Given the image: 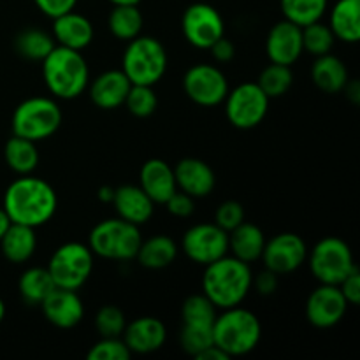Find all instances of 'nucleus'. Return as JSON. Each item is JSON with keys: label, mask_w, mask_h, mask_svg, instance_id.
Returning a JSON list of instances; mask_svg holds the SVG:
<instances>
[{"label": "nucleus", "mask_w": 360, "mask_h": 360, "mask_svg": "<svg viewBox=\"0 0 360 360\" xmlns=\"http://www.w3.org/2000/svg\"><path fill=\"white\" fill-rule=\"evenodd\" d=\"M195 359L197 360H229L231 357H229L224 350H220L217 345H213V347H210V348H206L204 352H200Z\"/></svg>", "instance_id": "47"}, {"label": "nucleus", "mask_w": 360, "mask_h": 360, "mask_svg": "<svg viewBox=\"0 0 360 360\" xmlns=\"http://www.w3.org/2000/svg\"><path fill=\"white\" fill-rule=\"evenodd\" d=\"M338 287H340L341 294L345 295L348 304L352 306L360 304V273L357 267H355V269L352 271V273L348 274V276L345 278Z\"/></svg>", "instance_id": "43"}, {"label": "nucleus", "mask_w": 360, "mask_h": 360, "mask_svg": "<svg viewBox=\"0 0 360 360\" xmlns=\"http://www.w3.org/2000/svg\"><path fill=\"white\" fill-rule=\"evenodd\" d=\"M125 105L130 115L137 116V118H148V116L153 115L158 108V98L153 91V86L132 84L129 94H127Z\"/></svg>", "instance_id": "37"}, {"label": "nucleus", "mask_w": 360, "mask_h": 360, "mask_svg": "<svg viewBox=\"0 0 360 360\" xmlns=\"http://www.w3.org/2000/svg\"><path fill=\"white\" fill-rule=\"evenodd\" d=\"M210 51L218 63H227L236 56V46L234 42L229 41L225 35H221L218 41H214L213 44L210 46Z\"/></svg>", "instance_id": "46"}, {"label": "nucleus", "mask_w": 360, "mask_h": 360, "mask_svg": "<svg viewBox=\"0 0 360 360\" xmlns=\"http://www.w3.org/2000/svg\"><path fill=\"white\" fill-rule=\"evenodd\" d=\"M44 319L58 329H72L83 320L84 306L76 290L56 287L41 302Z\"/></svg>", "instance_id": "17"}, {"label": "nucleus", "mask_w": 360, "mask_h": 360, "mask_svg": "<svg viewBox=\"0 0 360 360\" xmlns=\"http://www.w3.org/2000/svg\"><path fill=\"white\" fill-rule=\"evenodd\" d=\"M0 248H2L4 257L13 264H23L30 260L37 248V236H35L34 227L11 221L9 229L0 239Z\"/></svg>", "instance_id": "24"}, {"label": "nucleus", "mask_w": 360, "mask_h": 360, "mask_svg": "<svg viewBox=\"0 0 360 360\" xmlns=\"http://www.w3.org/2000/svg\"><path fill=\"white\" fill-rule=\"evenodd\" d=\"M55 48V39L41 28H27L16 37V51L27 60H44Z\"/></svg>", "instance_id": "33"}, {"label": "nucleus", "mask_w": 360, "mask_h": 360, "mask_svg": "<svg viewBox=\"0 0 360 360\" xmlns=\"http://www.w3.org/2000/svg\"><path fill=\"white\" fill-rule=\"evenodd\" d=\"M243 221H245V207L238 200H225L214 213V224L225 232L234 231Z\"/></svg>", "instance_id": "41"}, {"label": "nucleus", "mask_w": 360, "mask_h": 360, "mask_svg": "<svg viewBox=\"0 0 360 360\" xmlns=\"http://www.w3.org/2000/svg\"><path fill=\"white\" fill-rule=\"evenodd\" d=\"M4 158L6 164L18 174L25 176L35 171L39 164V151L35 143L25 137L13 136L4 148Z\"/></svg>", "instance_id": "30"}, {"label": "nucleus", "mask_w": 360, "mask_h": 360, "mask_svg": "<svg viewBox=\"0 0 360 360\" xmlns=\"http://www.w3.org/2000/svg\"><path fill=\"white\" fill-rule=\"evenodd\" d=\"M132 352L122 338H102L88 352V360H129Z\"/></svg>", "instance_id": "40"}, {"label": "nucleus", "mask_w": 360, "mask_h": 360, "mask_svg": "<svg viewBox=\"0 0 360 360\" xmlns=\"http://www.w3.org/2000/svg\"><path fill=\"white\" fill-rule=\"evenodd\" d=\"M132 83L125 76L122 69L120 70H105L101 76L94 79L90 86V98L98 109H111L120 108L125 104L127 94H129Z\"/></svg>", "instance_id": "21"}, {"label": "nucleus", "mask_w": 360, "mask_h": 360, "mask_svg": "<svg viewBox=\"0 0 360 360\" xmlns=\"http://www.w3.org/2000/svg\"><path fill=\"white\" fill-rule=\"evenodd\" d=\"M9 225H11L9 217H7V213L4 211V207H0V239H2V236L6 234V231L9 229Z\"/></svg>", "instance_id": "50"}, {"label": "nucleus", "mask_w": 360, "mask_h": 360, "mask_svg": "<svg viewBox=\"0 0 360 360\" xmlns=\"http://www.w3.org/2000/svg\"><path fill=\"white\" fill-rule=\"evenodd\" d=\"M176 186L190 197H206L213 192L217 178L210 165L199 158H183L174 167Z\"/></svg>", "instance_id": "19"}, {"label": "nucleus", "mask_w": 360, "mask_h": 360, "mask_svg": "<svg viewBox=\"0 0 360 360\" xmlns=\"http://www.w3.org/2000/svg\"><path fill=\"white\" fill-rule=\"evenodd\" d=\"M181 248L192 262L206 267L207 264L227 255L229 232L217 224L193 225L183 236Z\"/></svg>", "instance_id": "13"}, {"label": "nucleus", "mask_w": 360, "mask_h": 360, "mask_svg": "<svg viewBox=\"0 0 360 360\" xmlns=\"http://www.w3.org/2000/svg\"><path fill=\"white\" fill-rule=\"evenodd\" d=\"M116 213L125 221L134 225H143L153 217L155 202L144 193L141 186L136 185H123L115 188V197H112Z\"/></svg>", "instance_id": "23"}, {"label": "nucleus", "mask_w": 360, "mask_h": 360, "mask_svg": "<svg viewBox=\"0 0 360 360\" xmlns=\"http://www.w3.org/2000/svg\"><path fill=\"white\" fill-rule=\"evenodd\" d=\"M269 101L257 83H243L229 90L225 97V116L236 129L250 130L264 122L269 111Z\"/></svg>", "instance_id": "10"}, {"label": "nucleus", "mask_w": 360, "mask_h": 360, "mask_svg": "<svg viewBox=\"0 0 360 360\" xmlns=\"http://www.w3.org/2000/svg\"><path fill=\"white\" fill-rule=\"evenodd\" d=\"M181 30L190 44L199 49H210L225 34V23L218 9L206 2H195L183 13Z\"/></svg>", "instance_id": "12"}, {"label": "nucleus", "mask_w": 360, "mask_h": 360, "mask_svg": "<svg viewBox=\"0 0 360 360\" xmlns=\"http://www.w3.org/2000/svg\"><path fill=\"white\" fill-rule=\"evenodd\" d=\"M183 90L197 105L214 108L227 97L229 81L217 65L197 63L186 70L183 77Z\"/></svg>", "instance_id": "11"}, {"label": "nucleus", "mask_w": 360, "mask_h": 360, "mask_svg": "<svg viewBox=\"0 0 360 360\" xmlns=\"http://www.w3.org/2000/svg\"><path fill=\"white\" fill-rule=\"evenodd\" d=\"M139 225L122 218H111L95 225L90 232V250L109 260H132L141 248Z\"/></svg>", "instance_id": "6"}, {"label": "nucleus", "mask_w": 360, "mask_h": 360, "mask_svg": "<svg viewBox=\"0 0 360 360\" xmlns=\"http://www.w3.org/2000/svg\"><path fill=\"white\" fill-rule=\"evenodd\" d=\"M165 206H167L169 213H171L172 217H178V218L190 217V214L193 213V210H195L193 197H190L188 193L181 192V190H179V192L176 190V192L169 197V200L165 202Z\"/></svg>", "instance_id": "42"}, {"label": "nucleus", "mask_w": 360, "mask_h": 360, "mask_svg": "<svg viewBox=\"0 0 360 360\" xmlns=\"http://www.w3.org/2000/svg\"><path fill=\"white\" fill-rule=\"evenodd\" d=\"M183 323L192 326H213L217 320V306L206 295H190L181 308Z\"/></svg>", "instance_id": "36"}, {"label": "nucleus", "mask_w": 360, "mask_h": 360, "mask_svg": "<svg viewBox=\"0 0 360 360\" xmlns=\"http://www.w3.org/2000/svg\"><path fill=\"white\" fill-rule=\"evenodd\" d=\"M141 188L155 204H165L169 197L178 190L174 169L160 158H150L144 162L139 172Z\"/></svg>", "instance_id": "20"}, {"label": "nucleus", "mask_w": 360, "mask_h": 360, "mask_svg": "<svg viewBox=\"0 0 360 360\" xmlns=\"http://www.w3.org/2000/svg\"><path fill=\"white\" fill-rule=\"evenodd\" d=\"M266 238H264L262 229L255 224L243 221L241 225L229 232V250H232L236 259L250 264L255 262L262 257Z\"/></svg>", "instance_id": "25"}, {"label": "nucleus", "mask_w": 360, "mask_h": 360, "mask_svg": "<svg viewBox=\"0 0 360 360\" xmlns=\"http://www.w3.org/2000/svg\"><path fill=\"white\" fill-rule=\"evenodd\" d=\"M354 253L340 238H326L309 253V271L326 285H340L355 269Z\"/></svg>", "instance_id": "9"}, {"label": "nucleus", "mask_w": 360, "mask_h": 360, "mask_svg": "<svg viewBox=\"0 0 360 360\" xmlns=\"http://www.w3.org/2000/svg\"><path fill=\"white\" fill-rule=\"evenodd\" d=\"M179 343L181 348L192 357H197L200 352L213 347V326H192V323H183L181 334H179Z\"/></svg>", "instance_id": "38"}, {"label": "nucleus", "mask_w": 360, "mask_h": 360, "mask_svg": "<svg viewBox=\"0 0 360 360\" xmlns=\"http://www.w3.org/2000/svg\"><path fill=\"white\" fill-rule=\"evenodd\" d=\"M343 91L347 94V97L350 98L354 104H360V83L357 79H348L347 84H345Z\"/></svg>", "instance_id": "48"}, {"label": "nucleus", "mask_w": 360, "mask_h": 360, "mask_svg": "<svg viewBox=\"0 0 360 360\" xmlns=\"http://www.w3.org/2000/svg\"><path fill=\"white\" fill-rule=\"evenodd\" d=\"M252 269L236 257H221L207 264L202 276V292L217 309L239 306L252 288Z\"/></svg>", "instance_id": "2"}, {"label": "nucleus", "mask_w": 360, "mask_h": 360, "mask_svg": "<svg viewBox=\"0 0 360 360\" xmlns=\"http://www.w3.org/2000/svg\"><path fill=\"white\" fill-rule=\"evenodd\" d=\"M2 207L13 224L35 229L55 217L58 199L48 181L25 174L7 186Z\"/></svg>", "instance_id": "1"}, {"label": "nucleus", "mask_w": 360, "mask_h": 360, "mask_svg": "<svg viewBox=\"0 0 360 360\" xmlns=\"http://www.w3.org/2000/svg\"><path fill=\"white\" fill-rule=\"evenodd\" d=\"M267 56L273 63L288 65L295 63L302 55V27L288 20L273 25L266 39Z\"/></svg>", "instance_id": "16"}, {"label": "nucleus", "mask_w": 360, "mask_h": 360, "mask_svg": "<svg viewBox=\"0 0 360 360\" xmlns=\"http://www.w3.org/2000/svg\"><path fill=\"white\" fill-rule=\"evenodd\" d=\"M122 70L132 84L153 86L167 70V51L164 44L150 35L134 37L123 53Z\"/></svg>", "instance_id": "5"}, {"label": "nucleus", "mask_w": 360, "mask_h": 360, "mask_svg": "<svg viewBox=\"0 0 360 360\" xmlns=\"http://www.w3.org/2000/svg\"><path fill=\"white\" fill-rule=\"evenodd\" d=\"M257 84L262 88V91L269 98L281 97L294 84V72H292V69L288 65H280V63L271 62V65H267L260 72Z\"/></svg>", "instance_id": "34"}, {"label": "nucleus", "mask_w": 360, "mask_h": 360, "mask_svg": "<svg viewBox=\"0 0 360 360\" xmlns=\"http://www.w3.org/2000/svg\"><path fill=\"white\" fill-rule=\"evenodd\" d=\"M280 6L285 20L299 27H306L322 20L329 0H280Z\"/></svg>", "instance_id": "32"}, {"label": "nucleus", "mask_w": 360, "mask_h": 360, "mask_svg": "<svg viewBox=\"0 0 360 360\" xmlns=\"http://www.w3.org/2000/svg\"><path fill=\"white\" fill-rule=\"evenodd\" d=\"M311 79L323 94H340L348 81V69L343 60L327 53L316 56L311 67Z\"/></svg>", "instance_id": "26"}, {"label": "nucleus", "mask_w": 360, "mask_h": 360, "mask_svg": "<svg viewBox=\"0 0 360 360\" xmlns=\"http://www.w3.org/2000/svg\"><path fill=\"white\" fill-rule=\"evenodd\" d=\"M55 281L48 267H30L21 274L18 290L28 306H41V302L55 290Z\"/></svg>", "instance_id": "29"}, {"label": "nucleus", "mask_w": 360, "mask_h": 360, "mask_svg": "<svg viewBox=\"0 0 360 360\" xmlns=\"http://www.w3.org/2000/svg\"><path fill=\"white\" fill-rule=\"evenodd\" d=\"M348 302L338 285L322 283L309 294L306 302V316L316 329L338 326L347 315Z\"/></svg>", "instance_id": "15"}, {"label": "nucleus", "mask_w": 360, "mask_h": 360, "mask_svg": "<svg viewBox=\"0 0 360 360\" xmlns=\"http://www.w3.org/2000/svg\"><path fill=\"white\" fill-rule=\"evenodd\" d=\"M262 338V326L255 313L234 306L224 309L213 323V341L229 357H241L255 350Z\"/></svg>", "instance_id": "4"}, {"label": "nucleus", "mask_w": 360, "mask_h": 360, "mask_svg": "<svg viewBox=\"0 0 360 360\" xmlns=\"http://www.w3.org/2000/svg\"><path fill=\"white\" fill-rule=\"evenodd\" d=\"M62 109L53 98L32 97L21 102L13 115V136L34 143L51 137L62 125Z\"/></svg>", "instance_id": "7"}, {"label": "nucleus", "mask_w": 360, "mask_h": 360, "mask_svg": "<svg viewBox=\"0 0 360 360\" xmlns=\"http://www.w3.org/2000/svg\"><path fill=\"white\" fill-rule=\"evenodd\" d=\"M55 287L79 290L94 271V252L81 243H65L58 246L48 264Z\"/></svg>", "instance_id": "8"}, {"label": "nucleus", "mask_w": 360, "mask_h": 360, "mask_svg": "<svg viewBox=\"0 0 360 360\" xmlns=\"http://www.w3.org/2000/svg\"><path fill=\"white\" fill-rule=\"evenodd\" d=\"M112 197H115V188H111V186H102L98 190V199L102 202H112Z\"/></svg>", "instance_id": "49"}, {"label": "nucleus", "mask_w": 360, "mask_h": 360, "mask_svg": "<svg viewBox=\"0 0 360 360\" xmlns=\"http://www.w3.org/2000/svg\"><path fill=\"white\" fill-rule=\"evenodd\" d=\"M330 30L340 41L355 44L360 41V0H338L330 13Z\"/></svg>", "instance_id": "27"}, {"label": "nucleus", "mask_w": 360, "mask_h": 360, "mask_svg": "<svg viewBox=\"0 0 360 360\" xmlns=\"http://www.w3.org/2000/svg\"><path fill=\"white\" fill-rule=\"evenodd\" d=\"M178 246L169 236H153L148 241L141 243L136 259L146 269H164L176 260Z\"/></svg>", "instance_id": "28"}, {"label": "nucleus", "mask_w": 360, "mask_h": 360, "mask_svg": "<svg viewBox=\"0 0 360 360\" xmlns=\"http://www.w3.org/2000/svg\"><path fill=\"white\" fill-rule=\"evenodd\" d=\"M42 77L55 97L70 101L86 90L90 70L81 51L65 46H55L42 60Z\"/></svg>", "instance_id": "3"}, {"label": "nucleus", "mask_w": 360, "mask_h": 360, "mask_svg": "<svg viewBox=\"0 0 360 360\" xmlns=\"http://www.w3.org/2000/svg\"><path fill=\"white\" fill-rule=\"evenodd\" d=\"M4 316H6V304H4V301L0 299V322L4 320Z\"/></svg>", "instance_id": "52"}, {"label": "nucleus", "mask_w": 360, "mask_h": 360, "mask_svg": "<svg viewBox=\"0 0 360 360\" xmlns=\"http://www.w3.org/2000/svg\"><path fill=\"white\" fill-rule=\"evenodd\" d=\"M109 30L120 41H132L143 30V14L137 6H115L109 14Z\"/></svg>", "instance_id": "31"}, {"label": "nucleus", "mask_w": 360, "mask_h": 360, "mask_svg": "<svg viewBox=\"0 0 360 360\" xmlns=\"http://www.w3.org/2000/svg\"><path fill=\"white\" fill-rule=\"evenodd\" d=\"M306 257H308V248L304 239L294 232H283L271 241H266L260 259L264 260L267 269L281 276L297 271L304 264Z\"/></svg>", "instance_id": "14"}, {"label": "nucleus", "mask_w": 360, "mask_h": 360, "mask_svg": "<svg viewBox=\"0 0 360 360\" xmlns=\"http://www.w3.org/2000/svg\"><path fill=\"white\" fill-rule=\"evenodd\" d=\"M122 340L132 354H153L164 347L167 340V329L164 322L155 316H141L125 326Z\"/></svg>", "instance_id": "18"}, {"label": "nucleus", "mask_w": 360, "mask_h": 360, "mask_svg": "<svg viewBox=\"0 0 360 360\" xmlns=\"http://www.w3.org/2000/svg\"><path fill=\"white\" fill-rule=\"evenodd\" d=\"M34 2L46 16L56 18L69 13V11H74L77 0H34Z\"/></svg>", "instance_id": "44"}, {"label": "nucleus", "mask_w": 360, "mask_h": 360, "mask_svg": "<svg viewBox=\"0 0 360 360\" xmlns=\"http://www.w3.org/2000/svg\"><path fill=\"white\" fill-rule=\"evenodd\" d=\"M252 287H255L260 295H273L278 290V274L266 267L255 278H252Z\"/></svg>", "instance_id": "45"}, {"label": "nucleus", "mask_w": 360, "mask_h": 360, "mask_svg": "<svg viewBox=\"0 0 360 360\" xmlns=\"http://www.w3.org/2000/svg\"><path fill=\"white\" fill-rule=\"evenodd\" d=\"M112 6H137L141 0H109Z\"/></svg>", "instance_id": "51"}, {"label": "nucleus", "mask_w": 360, "mask_h": 360, "mask_svg": "<svg viewBox=\"0 0 360 360\" xmlns=\"http://www.w3.org/2000/svg\"><path fill=\"white\" fill-rule=\"evenodd\" d=\"M127 320L118 306L105 304L102 306L95 316V327L102 338H122L125 330Z\"/></svg>", "instance_id": "39"}, {"label": "nucleus", "mask_w": 360, "mask_h": 360, "mask_svg": "<svg viewBox=\"0 0 360 360\" xmlns=\"http://www.w3.org/2000/svg\"><path fill=\"white\" fill-rule=\"evenodd\" d=\"M334 41H336V37H334L329 25L315 21V23H309L306 25V27H302V48H304L309 55H327V53H330V49H333Z\"/></svg>", "instance_id": "35"}, {"label": "nucleus", "mask_w": 360, "mask_h": 360, "mask_svg": "<svg viewBox=\"0 0 360 360\" xmlns=\"http://www.w3.org/2000/svg\"><path fill=\"white\" fill-rule=\"evenodd\" d=\"M53 37L58 46L81 51L94 41V25L83 14L69 11L53 18Z\"/></svg>", "instance_id": "22"}]
</instances>
